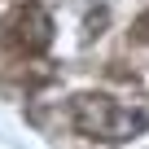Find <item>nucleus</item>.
Instances as JSON below:
<instances>
[{
    "label": "nucleus",
    "mask_w": 149,
    "mask_h": 149,
    "mask_svg": "<svg viewBox=\"0 0 149 149\" xmlns=\"http://www.w3.org/2000/svg\"><path fill=\"white\" fill-rule=\"evenodd\" d=\"M70 123H74V132L88 136V140L118 145V140H132L149 118H145L140 110L118 105L114 97H97V92H88V97H74V105H70Z\"/></svg>",
    "instance_id": "f257e3e1"
},
{
    "label": "nucleus",
    "mask_w": 149,
    "mask_h": 149,
    "mask_svg": "<svg viewBox=\"0 0 149 149\" xmlns=\"http://www.w3.org/2000/svg\"><path fill=\"white\" fill-rule=\"evenodd\" d=\"M5 40H9V48H13V53L35 57V53H44V48L53 44V18H48L40 5H22V9L9 18Z\"/></svg>",
    "instance_id": "f03ea898"
},
{
    "label": "nucleus",
    "mask_w": 149,
    "mask_h": 149,
    "mask_svg": "<svg viewBox=\"0 0 149 149\" xmlns=\"http://www.w3.org/2000/svg\"><path fill=\"white\" fill-rule=\"evenodd\" d=\"M132 40H136V44H149V13L132 22Z\"/></svg>",
    "instance_id": "7ed1b4c3"
}]
</instances>
